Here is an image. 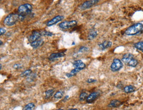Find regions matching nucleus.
<instances>
[{
	"instance_id": "1",
	"label": "nucleus",
	"mask_w": 143,
	"mask_h": 110,
	"mask_svg": "<svg viewBox=\"0 0 143 110\" xmlns=\"http://www.w3.org/2000/svg\"><path fill=\"white\" fill-rule=\"evenodd\" d=\"M25 16L17 14H9L5 18L4 20V23L5 25L11 26L13 25L19 21H22Z\"/></svg>"
},
{
	"instance_id": "2",
	"label": "nucleus",
	"mask_w": 143,
	"mask_h": 110,
	"mask_svg": "<svg viewBox=\"0 0 143 110\" xmlns=\"http://www.w3.org/2000/svg\"><path fill=\"white\" fill-rule=\"evenodd\" d=\"M143 30V24L136 23L128 28L125 31V34L128 36H134L141 32Z\"/></svg>"
},
{
	"instance_id": "3",
	"label": "nucleus",
	"mask_w": 143,
	"mask_h": 110,
	"mask_svg": "<svg viewBox=\"0 0 143 110\" xmlns=\"http://www.w3.org/2000/svg\"><path fill=\"white\" fill-rule=\"evenodd\" d=\"M122 62L129 66L135 67L138 64V61L134 58L133 55L127 53L122 56Z\"/></svg>"
},
{
	"instance_id": "4",
	"label": "nucleus",
	"mask_w": 143,
	"mask_h": 110,
	"mask_svg": "<svg viewBox=\"0 0 143 110\" xmlns=\"http://www.w3.org/2000/svg\"><path fill=\"white\" fill-rule=\"evenodd\" d=\"M19 14L23 16L30 14L32 10V6L29 4H25L20 5L18 8Z\"/></svg>"
},
{
	"instance_id": "5",
	"label": "nucleus",
	"mask_w": 143,
	"mask_h": 110,
	"mask_svg": "<svg viewBox=\"0 0 143 110\" xmlns=\"http://www.w3.org/2000/svg\"><path fill=\"white\" fill-rule=\"evenodd\" d=\"M123 67L122 62L118 58H115L113 60V62L111 64L110 68L111 70L114 72L118 71Z\"/></svg>"
},
{
	"instance_id": "6",
	"label": "nucleus",
	"mask_w": 143,
	"mask_h": 110,
	"mask_svg": "<svg viewBox=\"0 0 143 110\" xmlns=\"http://www.w3.org/2000/svg\"><path fill=\"white\" fill-rule=\"evenodd\" d=\"M78 23L76 20H72L70 21H64L62 22L59 25V27L62 29H68L69 28L74 27L76 26Z\"/></svg>"
},
{
	"instance_id": "7",
	"label": "nucleus",
	"mask_w": 143,
	"mask_h": 110,
	"mask_svg": "<svg viewBox=\"0 0 143 110\" xmlns=\"http://www.w3.org/2000/svg\"><path fill=\"white\" fill-rule=\"evenodd\" d=\"M101 95V91L93 92L88 96L86 98V102L88 103H92L97 100Z\"/></svg>"
},
{
	"instance_id": "8",
	"label": "nucleus",
	"mask_w": 143,
	"mask_h": 110,
	"mask_svg": "<svg viewBox=\"0 0 143 110\" xmlns=\"http://www.w3.org/2000/svg\"><path fill=\"white\" fill-rule=\"evenodd\" d=\"M98 1L99 0H90L86 1L85 2L83 3L82 5H81V10L88 9L97 4Z\"/></svg>"
},
{
	"instance_id": "9",
	"label": "nucleus",
	"mask_w": 143,
	"mask_h": 110,
	"mask_svg": "<svg viewBox=\"0 0 143 110\" xmlns=\"http://www.w3.org/2000/svg\"><path fill=\"white\" fill-rule=\"evenodd\" d=\"M42 34L39 32L37 31H34L32 33V34L30 35L28 37V41L30 42V43L33 42L35 41L37 39H39L41 37Z\"/></svg>"
},
{
	"instance_id": "10",
	"label": "nucleus",
	"mask_w": 143,
	"mask_h": 110,
	"mask_svg": "<svg viewBox=\"0 0 143 110\" xmlns=\"http://www.w3.org/2000/svg\"><path fill=\"white\" fill-rule=\"evenodd\" d=\"M63 18H64V17L62 16H56L54 18L52 19L51 20L49 21L47 23V25L48 26H50L52 25H54L55 24L59 23V22L62 21Z\"/></svg>"
},
{
	"instance_id": "11",
	"label": "nucleus",
	"mask_w": 143,
	"mask_h": 110,
	"mask_svg": "<svg viewBox=\"0 0 143 110\" xmlns=\"http://www.w3.org/2000/svg\"><path fill=\"white\" fill-rule=\"evenodd\" d=\"M73 66L74 68L78 69L80 71L85 69L86 67L85 64L82 62L81 60H76L73 63Z\"/></svg>"
},
{
	"instance_id": "12",
	"label": "nucleus",
	"mask_w": 143,
	"mask_h": 110,
	"mask_svg": "<svg viewBox=\"0 0 143 110\" xmlns=\"http://www.w3.org/2000/svg\"><path fill=\"white\" fill-rule=\"evenodd\" d=\"M112 44V42L109 41H104L102 43L98 44L99 48L102 50H104L107 48L111 47Z\"/></svg>"
},
{
	"instance_id": "13",
	"label": "nucleus",
	"mask_w": 143,
	"mask_h": 110,
	"mask_svg": "<svg viewBox=\"0 0 143 110\" xmlns=\"http://www.w3.org/2000/svg\"><path fill=\"white\" fill-rule=\"evenodd\" d=\"M65 55V54L63 52L60 53H53L50 55L49 57V59L50 61H53L55 60L58 58L63 57Z\"/></svg>"
},
{
	"instance_id": "14",
	"label": "nucleus",
	"mask_w": 143,
	"mask_h": 110,
	"mask_svg": "<svg viewBox=\"0 0 143 110\" xmlns=\"http://www.w3.org/2000/svg\"><path fill=\"white\" fill-rule=\"evenodd\" d=\"M43 44L44 41L42 39H37V40L30 43V45L33 48H37L42 46Z\"/></svg>"
},
{
	"instance_id": "15",
	"label": "nucleus",
	"mask_w": 143,
	"mask_h": 110,
	"mask_svg": "<svg viewBox=\"0 0 143 110\" xmlns=\"http://www.w3.org/2000/svg\"><path fill=\"white\" fill-rule=\"evenodd\" d=\"M121 102L118 100H113L111 101L110 103H109L108 107L109 108H117L118 107L121 105Z\"/></svg>"
},
{
	"instance_id": "16",
	"label": "nucleus",
	"mask_w": 143,
	"mask_h": 110,
	"mask_svg": "<svg viewBox=\"0 0 143 110\" xmlns=\"http://www.w3.org/2000/svg\"><path fill=\"white\" fill-rule=\"evenodd\" d=\"M124 91L125 93H131L135 91V87L132 85H129L125 86L124 88Z\"/></svg>"
},
{
	"instance_id": "17",
	"label": "nucleus",
	"mask_w": 143,
	"mask_h": 110,
	"mask_svg": "<svg viewBox=\"0 0 143 110\" xmlns=\"http://www.w3.org/2000/svg\"><path fill=\"white\" fill-rule=\"evenodd\" d=\"M97 35L98 33H97V31L95 30L91 31V32H89L88 34L87 39L89 40H92L97 37Z\"/></svg>"
},
{
	"instance_id": "18",
	"label": "nucleus",
	"mask_w": 143,
	"mask_h": 110,
	"mask_svg": "<svg viewBox=\"0 0 143 110\" xmlns=\"http://www.w3.org/2000/svg\"><path fill=\"white\" fill-rule=\"evenodd\" d=\"M80 71V70L78 69L74 68V69H73L70 73L66 74V76L68 78H71V77L76 75V74Z\"/></svg>"
},
{
	"instance_id": "19",
	"label": "nucleus",
	"mask_w": 143,
	"mask_h": 110,
	"mask_svg": "<svg viewBox=\"0 0 143 110\" xmlns=\"http://www.w3.org/2000/svg\"><path fill=\"white\" fill-rule=\"evenodd\" d=\"M134 47L135 48L139 51H142L143 53V41L138 42L134 44Z\"/></svg>"
},
{
	"instance_id": "20",
	"label": "nucleus",
	"mask_w": 143,
	"mask_h": 110,
	"mask_svg": "<svg viewBox=\"0 0 143 110\" xmlns=\"http://www.w3.org/2000/svg\"><path fill=\"white\" fill-rule=\"evenodd\" d=\"M54 93V90L53 89H49L45 92V99H49L53 96Z\"/></svg>"
},
{
	"instance_id": "21",
	"label": "nucleus",
	"mask_w": 143,
	"mask_h": 110,
	"mask_svg": "<svg viewBox=\"0 0 143 110\" xmlns=\"http://www.w3.org/2000/svg\"><path fill=\"white\" fill-rule=\"evenodd\" d=\"M35 103H28L27 105L25 106V107L23 108V110H33V109L35 108Z\"/></svg>"
},
{
	"instance_id": "22",
	"label": "nucleus",
	"mask_w": 143,
	"mask_h": 110,
	"mask_svg": "<svg viewBox=\"0 0 143 110\" xmlns=\"http://www.w3.org/2000/svg\"><path fill=\"white\" fill-rule=\"evenodd\" d=\"M64 94V92L61 91H59L55 93V94L54 95V97L55 99H60L62 98L63 95Z\"/></svg>"
},
{
	"instance_id": "23",
	"label": "nucleus",
	"mask_w": 143,
	"mask_h": 110,
	"mask_svg": "<svg viewBox=\"0 0 143 110\" xmlns=\"http://www.w3.org/2000/svg\"><path fill=\"white\" fill-rule=\"evenodd\" d=\"M32 70L30 69H28L24 71L22 73L20 74V76L21 77H26L27 76H29L30 75V74L32 73Z\"/></svg>"
},
{
	"instance_id": "24",
	"label": "nucleus",
	"mask_w": 143,
	"mask_h": 110,
	"mask_svg": "<svg viewBox=\"0 0 143 110\" xmlns=\"http://www.w3.org/2000/svg\"><path fill=\"white\" fill-rule=\"evenodd\" d=\"M88 94L86 93H82L79 96V101H84L85 99L87 98Z\"/></svg>"
},
{
	"instance_id": "25",
	"label": "nucleus",
	"mask_w": 143,
	"mask_h": 110,
	"mask_svg": "<svg viewBox=\"0 0 143 110\" xmlns=\"http://www.w3.org/2000/svg\"><path fill=\"white\" fill-rule=\"evenodd\" d=\"M41 34L42 36H44L51 37V36H52L53 35V33L52 32H50L47 31H44L42 32Z\"/></svg>"
},
{
	"instance_id": "26",
	"label": "nucleus",
	"mask_w": 143,
	"mask_h": 110,
	"mask_svg": "<svg viewBox=\"0 0 143 110\" xmlns=\"http://www.w3.org/2000/svg\"><path fill=\"white\" fill-rule=\"evenodd\" d=\"M89 50V49L87 47H84V46H82V47H81L80 48H79V52H81V53H83V52L88 51Z\"/></svg>"
},
{
	"instance_id": "27",
	"label": "nucleus",
	"mask_w": 143,
	"mask_h": 110,
	"mask_svg": "<svg viewBox=\"0 0 143 110\" xmlns=\"http://www.w3.org/2000/svg\"><path fill=\"white\" fill-rule=\"evenodd\" d=\"M6 31L5 30V29L3 28H0V35L1 36L2 35L4 34L6 32Z\"/></svg>"
},
{
	"instance_id": "28",
	"label": "nucleus",
	"mask_w": 143,
	"mask_h": 110,
	"mask_svg": "<svg viewBox=\"0 0 143 110\" xmlns=\"http://www.w3.org/2000/svg\"><path fill=\"white\" fill-rule=\"evenodd\" d=\"M96 81H97V80H95V79H89L87 81V82L90 83H95Z\"/></svg>"
},
{
	"instance_id": "29",
	"label": "nucleus",
	"mask_w": 143,
	"mask_h": 110,
	"mask_svg": "<svg viewBox=\"0 0 143 110\" xmlns=\"http://www.w3.org/2000/svg\"><path fill=\"white\" fill-rule=\"evenodd\" d=\"M20 65L18 64H15L14 65V66H13V67H14V68H15V69H19L20 67Z\"/></svg>"
},
{
	"instance_id": "30",
	"label": "nucleus",
	"mask_w": 143,
	"mask_h": 110,
	"mask_svg": "<svg viewBox=\"0 0 143 110\" xmlns=\"http://www.w3.org/2000/svg\"><path fill=\"white\" fill-rule=\"evenodd\" d=\"M69 98V96L68 95H67L63 99V101H66L67 100V99H68Z\"/></svg>"
},
{
	"instance_id": "31",
	"label": "nucleus",
	"mask_w": 143,
	"mask_h": 110,
	"mask_svg": "<svg viewBox=\"0 0 143 110\" xmlns=\"http://www.w3.org/2000/svg\"><path fill=\"white\" fill-rule=\"evenodd\" d=\"M68 110H78V109H73V108H72V109H68Z\"/></svg>"
},
{
	"instance_id": "32",
	"label": "nucleus",
	"mask_w": 143,
	"mask_h": 110,
	"mask_svg": "<svg viewBox=\"0 0 143 110\" xmlns=\"http://www.w3.org/2000/svg\"><path fill=\"white\" fill-rule=\"evenodd\" d=\"M0 70H1V69H2V64H0Z\"/></svg>"
},
{
	"instance_id": "33",
	"label": "nucleus",
	"mask_w": 143,
	"mask_h": 110,
	"mask_svg": "<svg viewBox=\"0 0 143 110\" xmlns=\"http://www.w3.org/2000/svg\"><path fill=\"white\" fill-rule=\"evenodd\" d=\"M0 45H2V44H3V42H2L1 40H0Z\"/></svg>"
}]
</instances>
